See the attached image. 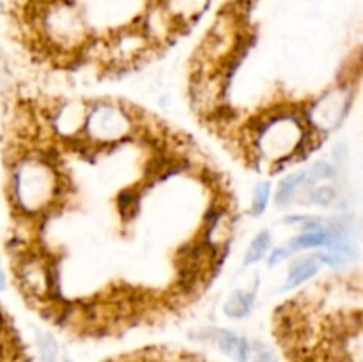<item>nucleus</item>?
<instances>
[{
    "label": "nucleus",
    "mask_w": 363,
    "mask_h": 362,
    "mask_svg": "<svg viewBox=\"0 0 363 362\" xmlns=\"http://www.w3.org/2000/svg\"><path fill=\"white\" fill-rule=\"evenodd\" d=\"M11 199L20 215L41 219L64 206L71 194V183L59 170L43 162L32 151L11 165Z\"/></svg>",
    "instance_id": "nucleus-1"
},
{
    "label": "nucleus",
    "mask_w": 363,
    "mask_h": 362,
    "mask_svg": "<svg viewBox=\"0 0 363 362\" xmlns=\"http://www.w3.org/2000/svg\"><path fill=\"white\" fill-rule=\"evenodd\" d=\"M135 128V109L130 110L119 102H96L89 105L84 137L103 149L133 138Z\"/></svg>",
    "instance_id": "nucleus-2"
},
{
    "label": "nucleus",
    "mask_w": 363,
    "mask_h": 362,
    "mask_svg": "<svg viewBox=\"0 0 363 362\" xmlns=\"http://www.w3.org/2000/svg\"><path fill=\"white\" fill-rule=\"evenodd\" d=\"M353 98L354 89L351 82L332 87L325 94L319 96L318 99L303 106L305 123H307V126L314 128L325 135L337 130L350 116Z\"/></svg>",
    "instance_id": "nucleus-3"
},
{
    "label": "nucleus",
    "mask_w": 363,
    "mask_h": 362,
    "mask_svg": "<svg viewBox=\"0 0 363 362\" xmlns=\"http://www.w3.org/2000/svg\"><path fill=\"white\" fill-rule=\"evenodd\" d=\"M89 105L80 99H71V102H62L59 105L46 110L48 114V124L53 133L59 138L80 137L84 133L85 119H87Z\"/></svg>",
    "instance_id": "nucleus-4"
},
{
    "label": "nucleus",
    "mask_w": 363,
    "mask_h": 362,
    "mask_svg": "<svg viewBox=\"0 0 363 362\" xmlns=\"http://www.w3.org/2000/svg\"><path fill=\"white\" fill-rule=\"evenodd\" d=\"M152 4H158L165 11L179 32L183 27H190L204 14L209 0H155Z\"/></svg>",
    "instance_id": "nucleus-5"
},
{
    "label": "nucleus",
    "mask_w": 363,
    "mask_h": 362,
    "mask_svg": "<svg viewBox=\"0 0 363 362\" xmlns=\"http://www.w3.org/2000/svg\"><path fill=\"white\" fill-rule=\"evenodd\" d=\"M208 339L215 341L220 350L236 362H248V358H250L252 350L248 341L238 334L230 332V330H213L211 337H208Z\"/></svg>",
    "instance_id": "nucleus-6"
},
{
    "label": "nucleus",
    "mask_w": 363,
    "mask_h": 362,
    "mask_svg": "<svg viewBox=\"0 0 363 362\" xmlns=\"http://www.w3.org/2000/svg\"><path fill=\"white\" fill-rule=\"evenodd\" d=\"M321 270V263L314 258V256H308V258H301L298 261H294L289 266L286 275V283H284V291H291L294 287L301 286V284L308 283V280L314 279L315 275Z\"/></svg>",
    "instance_id": "nucleus-7"
},
{
    "label": "nucleus",
    "mask_w": 363,
    "mask_h": 362,
    "mask_svg": "<svg viewBox=\"0 0 363 362\" xmlns=\"http://www.w3.org/2000/svg\"><path fill=\"white\" fill-rule=\"evenodd\" d=\"M305 185V169L303 170H294L289 172L287 176H284L282 180L277 185L275 192V204L279 208H287L294 202L296 195L300 194V190Z\"/></svg>",
    "instance_id": "nucleus-8"
},
{
    "label": "nucleus",
    "mask_w": 363,
    "mask_h": 362,
    "mask_svg": "<svg viewBox=\"0 0 363 362\" xmlns=\"http://www.w3.org/2000/svg\"><path fill=\"white\" fill-rule=\"evenodd\" d=\"M332 236L328 231H308V233H300L294 238H291L286 243V248L289 254H296V252L308 251V248H319V247H330L332 245Z\"/></svg>",
    "instance_id": "nucleus-9"
},
{
    "label": "nucleus",
    "mask_w": 363,
    "mask_h": 362,
    "mask_svg": "<svg viewBox=\"0 0 363 362\" xmlns=\"http://www.w3.org/2000/svg\"><path fill=\"white\" fill-rule=\"evenodd\" d=\"M255 304V291L236 290L223 304V314L230 319L247 318Z\"/></svg>",
    "instance_id": "nucleus-10"
},
{
    "label": "nucleus",
    "mask_w": 363,
    "mask_h": 362,
    "mask_svg": "<svg viewBox=\"0 0 363 362\" xmlns=\"http://www.w3.org/2000/svg\"><path fill=\"white\" fill-rule=\"evenodd\" d=\"M305 197L296 199L298 204H314L321 206V208H332L339 201V194H337L335 187L332 185H314L311 188H301ZM300 190V192H301Z\"/></svg>",
    "instance_id": "nucleus-11"
},
{
    "label": "nucleus",
    "mask_w": 363,
    "mask_h": 362,
    "mask_svg": "<svg viewBox=\"0 0 363 362\" xmlns=\"http://www.w3.org/2000/svg\"><path fill=\"white\" fill-rule=\"evenodd\" d=\"M269 248H272V233L268 229H262L255 234V238L252 240L250 247L247 248L243 258V265L250 266L259 263L261 259H264V256L268 254Z\"/></svg>",
    "instance_id": "nucleus-12"
},
{
    "label": "nucleus",
    "mask_w": 363,
    "mask_h": 362,
    "mask_svg": "<svg viewBox=\"0 0 363 362\" xmlns=\"http://www.w3.org/2000/svg\"><path fill=\"white\" fill-rule=\"evenodd\" d=\"M333 177H337V167L333 163L325 162V160H319V162L312 163L308 169H305L303 188H311L321 181L333 180Z\"/></svg>",
    "instance_id": "nucleus-13"
},
{
    "label": "nucleus",
    "mask_w": 363,
    "mask_h": 362,
    "mask_svg": "<svg viewBox=\"0 0 363 362\" xmlns=\"http://www.w3.org/2000/svg\"><path fill=\"white\" fill-rule=\"evenodd\" d=\"M138 208H140V194L137 188H126L117 195V209L126 222L137 216Z\"/></svg>",
    "instance_id": "nucleus-14"
},
{
    "label": "nucleus",
    "mask_w": 363,
    "mask_h": 362,
    "mask_svg": "<svg viewBox=\"0 0 363 362\" xmlns=\"http://www.w3.org/2000/svg\"><path fill=\"white\" fill-rule=\"evenodd\" d=\"M269 199H272V181H261V183L254 188V195H252V204H250V215L252 216L264 215L266 209H268Z\"/></svg>",
    "instance_id": "nucleus-15"
},
{
    "label": "nucleus",
    "mask_w": 363,
    "mask_h": 362,
    "mask_svg": "<svg viewBox=\"0 0 363 362\" xmlns=\"http://www.w3.org/2000/svg\"><path fill=\"white\" fill-rule=\"evenodd\" d=\"M38 346L43 362H57L59 348H57L55 339L50 334H38Z\"/></svg>",
    "instance_id": "nucleus-16"
},
{
    "label": "nucleus",
    "mask_w": 363,
    "mask_h": 362,
    "mask_svg": "<svg viewBox=\"0 0 363 362\" xmlns=\"http://www.w3.org/2000/svg\"><path fill=\"white\" fill-rule=\"evenodd\" d=\"M268 254H269L268 256V266H269V268H275V266H279L280 263H284L291 256L289 251L286 248V245L273 248V251L268 252Z\"/></svg>",
    "instance_id": "nucleus-17"
},
{
    "label": "nucleus",
    "mask_w": 363,
    "mask_h": 362,
    "mask_svg": "<svg viewBox=\"0 0 363 362\" xmlns=\"http://www.w3.org/2000/svg\"><path fill=\"white\" fill-rule=\"evenodd\" d=\"M252 362H279V358H277V355L268 346H259L255 350V357Z\"/></svg>",
    "instance_id": "nucleus-18"
},
{
    "label": "nucleus",
    "mask_w": 363,
    "mask_h": 362,
    "mask_svg": "<svg viewBox=\"0 0 363 362\" xmlns=\"http://www.w3.org/2000/svg\"><path fill=\"white\" fill-rule=\"evenodd\" d=\"M2 327H4V314L2 311H0V330H2Z\"/></svg>",
    "instance_id": "nucleus-19"
},
{
    "label": "nucleus",
    "mask_w": 363,
    "mask_h": 362,
    "mask_svg": "<svg viewBox=\"0 0 363 362\" xmlns=\"http://www.w3.org/2000/svg\"><path fill=\"white\" fill-rule=\"evenodd\" d=\"M0 9H2V0H0Z\"/></svg>",
    "instance_id": "nucleus-20"
}]
</instances>
